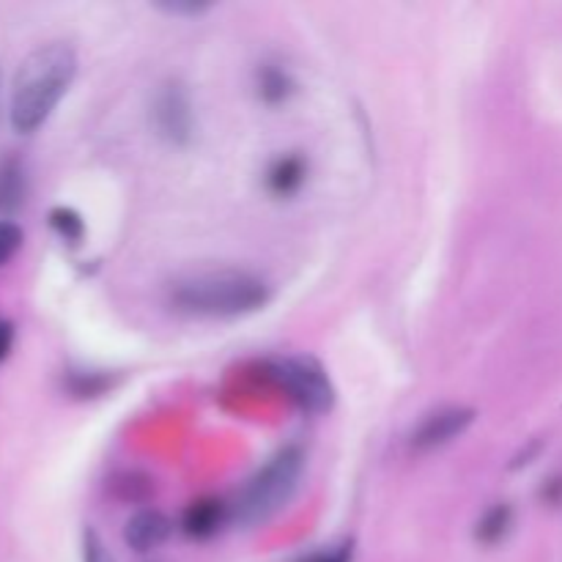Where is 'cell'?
<instances>
[{
	"label": "cell",
	"instance_id": "cell-18",
	"mask_svg": "<svg viewBox=\"0 0 562 562\" xmlns=\"http://www.w3.org/2000/svg\"><path fill=\"white\" fill-rule=\"evenodd\" d=\"M165 11H170V14H201V11H206V5H198V3H170V5H162Z\"/></svg>",
	"mask_w": 562,
	"mask_h": 562
},
{
	"label": "cell",
	"instance_id": "cell-12",
	"mask_svg": "<svg viewBox=\"0 0 562 562\" xmlns=\"http://www.w3.org/2000/svg\"><path fill=\"white\" fill-rule=\"evenodd\" d=\"M258 93H261L263 102L280 104L294 93V80L289 77V71L280 69V66H263L258 71Z\"/></svg>",
	"mask_w": 562,
	"mask_h": 562
},
{
	"label": "cell",
	"instance_id": "cell-13",
	"mask_svg": "<svg viewBox=\"0 0 562 562\" xmlns=\"http://www.w3.org/2000/svg\"><path fill=\"white\" fill-rule=\"evenodd\" d=\"M49 225H53L55 234L60 236L69 245H80L82 236H86V223H82L80 214L69 206H55L49 212Z\"/></svg>",
	"mask_w": 562,
	"mask_h": 562
},
{
	"label": "cell",
	"instance_id": "cell-14",
	"mask_svg": "<svg viewBox=\"0 0 562 562\" xmlns=\"http://www.w3.org/2000/svg\"><path fill=\"white\" fill-rule=\"evenodd\" d=\"M82 562H115L110 549L104 547V541L91 527H86V532H82Z\"/></svg>",
	"mask_w": 562,
	"mask_h": 562
},
{
	"label": "cell",
	"instance_id": "cell-10",
	"mask_svg": "<svg viewBox=\"0 0 562 562\" xmlns=\"http://www.w3.org/2000/svg\"><path fill=\"white\" fill-rule=\"evenodd\" d=\"M25 168L16 157L0 162V214H14L25 203Z\"/></svg>",
	"mask_w": 562,
	"mask_h": 562
},
{
	"label": "cell",
	"instance_id": "cell-4",
	"mask_svg": "<svg viewBox=\"0 0 562 562\" xmlns=\"http://www.w3.org/2000/svg\"><path fill=\"white\" fill-rule=\"evenodd\" d=\"M267 376L307 415H324L335 406V387L327 368L307 355L280 357L267 366Z\"/></svg>",
	"mask_w": 562,
	"mask_h": 562
},
{
	"label": "cell",
	"instance_id": "cell-15",
	"mask_svg": "<svg viewBox=\"0 0 562 562\" xmlns=\"http://www.w3.org/2000/svg\"><path fill=\"white\" fill-rule=\"evenodd\" d=\"M22 247V231L11 220H0V263L9 261Z\"/></svg>",
	"mask_w": 562,
	"mask_h": 562
},
{
	"label": "cell",
	"instance_id": "cell-8",
	"mask_svg": "<svg viewBox=\"0 0 562 562\" xmlns=\"http://www.w3.org/2000/svg\"><path fill=\"white\" fill-rule=\"evenodd\" d=\"M231 519V505H225L217 497H201L195 503L187 505L184 516H181V530L187 538L195 541H206V538L217 536L220 527Z\"/></svg>",
	"mask_w": 562,
	"mask_h": 562
},
{
	"label": "cell",
	"instance_id": "cell-9",
	"mask_svg": "<svg viewBox=\"0 0 562 562\" xmlns=\"http://www.w3.org/2000/svg\"><path fill=\"white\" fill-rule=\"evenodd\" d=\"M307 181V162L300 154L278 157L267 170V187L274 198H291L302 190Z\"/></svg>",
	"mask_w": 562,
	"mask_h": 562
},
{
	"label": "cell",
	"instance_id": "cell-16",
	"mask_svg": "<svg viewBox=\"0 0 562 562\" xmlns=\"http://www.w3.org/2000/svg\"><path fill=\"white\" fill-rule=\"evenodd\" d=\"M305 562H351V547H338L329 549V552H318Z\"/></svg>",
	"mask_w": 562,
	"mask_h": 562
},
{
	"label": "cell",
	"instance_id": "cell-7",
	"mask_svg": "<svg viewBox=\"0 0 562 562\" xmlns=\"http://www.w3.org/2000/svg\"><path fill=\"white\" fill-rule=\"evenodd\" d=\"M173 532V521L157 508H146V510H137L124 527V541L132 552L137 554H146L151 549L162 547L165 541L170 538Z\"/></svg>",
	"mask_w": 562,
	"mask_h": 562
},
{
	"label": "cell",
	"instance_id": "cell-5",
	"mask_svg": "<svg viewBox=\"0 0 562 562\" xmlns=\"http://www.w3.org/2000/svg\"><path fill=\"white\" fill-rule=\"evenodd\" d=\"M154 126L162 140L170 146H187L195 135V113H192L190 93L179 82H165L154 97Z\"/></svg>",
	"mask_w": 562,
	"mask_h": 562
},
{
	"label": "cell",
	"instance_id": "cell-1",
	"mask_svg": "<svg viewBox=\"0 0 562 562\" xmlns=\"http://www.w3.org/2000/svg\"><path fill=\"white\" fill-rule=\"evenodd\" d=\"M77 75V53L66 42H49L33 49L11 82L9 119L14 132L33 135L47 124L53 110L69 91Z\"/></svg>",
	"mask_w": 562,
	"mask_h": 562
},
{
	"label": "cell",
	"instance_id": "cell-11",
	"mask_svg": "<svg viewBox=\"0 0 562 562\" xmlns=\"http://www.w3.org/2000/svg\"><path fill=\"white\" fill-rule=\"evenodd\" d=\"M510 525H514V510H510L508 505H494V508H488L486 514L481 516V521H477L475 538L481 543H486V547H494V543H499L508 536Z\"/></svg>",
	"mask_w": 562,
	"mask_h": 562
},
{
	"label": "cell",
	"instance_id": "cell-6",
	"mask_svg": "<svg viewBox=\"0 0 562 562\" xmlns=\"http://www.w3.org/2000/svg\"><path fill=\"white\" fill-rule=\"evenodd\" d=\"M472 423H475V412L472 409H467V406H445V409L431 412V415H426L417 423V428L409 437V445L420 450V453L445 448L453 439H459Z\"/></svg>",
	"mask_w": 562,
	"mask_h": 562
},
{
	"label": "cell",
	"instance_id": "cell-2",
	"mask_svg": "<svg viewBox=\"0 0 562 562\" xmlns=\"http://www.w3.org/2000/svg\"><path fill=\"white\" fill-rule=\"evenodd\" d=\"M170 296L190 316L239 318L261 311L272 300V291L267 280L245 269H206L176 280Z\"/></svg>",
	"mask_w": 562,
	"mask_h": 562
},
{
	"label": "cell",
	"instance_id": "cell-17",
	"mask_svg": "<svg viewBox=\"0 0 562 562\" xmlns=\"http://www.w3.org/2000/svg\"><path fill=\"white\" fill-rule=\"evenodd\" d=\"M11 346H14V327L0 318V360H5V357H9Z\"/></svg>",
	"mask_w": 562,
	"mask_h": 562
},
{
	"label": "cell",
	"instance_id": "cell-3",
	"mask_svg": "<svg viewBox=\"0 0 562 562\" xmlns=\"http://www.w3.org/2000/svg\"><path fill=\"white\" fill-rule=\"evenodd\" d=\"M305 472V453L296 445L280 448L245 486L236 494L231 505V519L239 525L252 527L272 519L278 510H283L296 494Z\"/></svg>",
	"mask_w": 562,
	"mask_h": 562
}]
</instances>
